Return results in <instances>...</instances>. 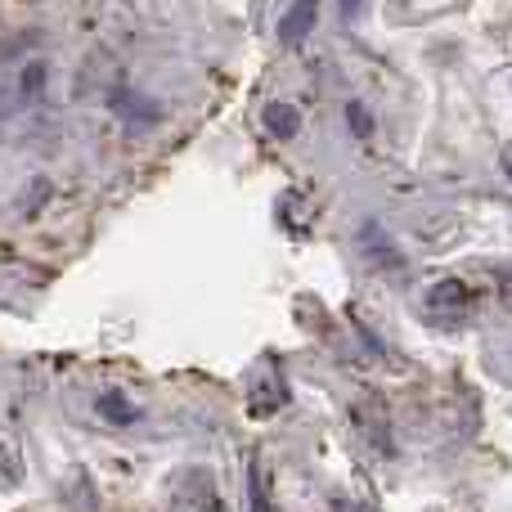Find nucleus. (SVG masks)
Listing matches in <instances>:
<instances>
[{"mask_svg":"<svg viewBox=\"0 0 512 512\" xmlns=\"http://www.w3.org/2000/svg\"><path fill=\"white\" fill-rule=\"evenodd\" d=\"M99 414H104L108 423H135V418H140V414H135V405H131V400H122V396H117V391H108V396H99Z\"/></svg>","mask_w":512,"mask_h":512,"instance_id":"423d86ee","label":"nucleus"},{"mask_svg":"<svg viewBox=\"0 0 512 512\" xmlns=\"http://www.w3.org/2000/svg\"><path fill=\"white\" fill-rule=\"evenodd\" d=\"M468 288H463L459 279H441L432 292H427V310H432V319H441V324H454V319L468 315Z\"/></svg>","mask_w":512,"mask_h":512,"instance_id":"f03ea898","label":"nucleus"},{"mask_svg":"<svg viewBox=\"0 0 512 512\" xmlns=\"http://www.w3.org/2000/svg\"><path fill=\"white\" fill-rule=\"evenodd\" d=\"M346 117H351V122H355V135H369V131H373L369 113H364V108H360V104H351V108H346Z\"/></svg>","mask_w":512,"mask_h":512,"instance_id":"6e6552de","label":"nucleus"},{"mask_svg":"<svg viewBox=\"0 0 512 512\" xmlns=\"http://www.w3.org/2000/svg\"><path fill=\"white\" fill-rule=\"evenodd\" d=\"M288 400V391H283V382H279V373L274 378H265V382H256L252 387V400H248V409H252V418H270L274 409Z\"/></svg>","mask_w":512,"mask_h":512,"instance_id":"20e7f679","label":"nucleus"},{"mask_svg":"<svg viewBox=\"0 0 512 512\" xmlns=\"http://www.w3.org/2000/svg\"><path fill=\"white\" fill-rule=\"evenodd\" d=\"M176 512H221V495H216V481L207 472H185L176 481V495H171Z\"/></svg>","mask_w":512,"mask_h":512,"instance_id":"f257e3e1","label":"nucleus"},{"mask_svg":"<svg viewBox=\"0 0 512 512\" xmlns=\"http://www.w3.org/2000/svg\"><path fill=\"white\" fill-rule=\"evenodd\" d=\"M315 14H319V0H292L288 14L279 18V41L283 45H301V36L315 27Z\"/></svg>","mask_w":512,"mask_h":512,"instance_id":"7ed1b4c3","label":"nucleus"},{"mask_svg":"<svg viewBox=\"0 0 512 512\" xmlns=\"http://www.w3.org/2000/svg\"><path fill=\"white\" fill-rule=\"evenodd\" d=\"M342 14L355 18V14H360V0H342Z\"/></svg>","mask_w":512,"mask_h":512,"instance_id":"9d476101","label":"nucleus"},{"mask_svg":"<svg viewBox=\"0 0 512 512\" xmlns=\"http://www.w3.org/2000/svg\"><path fill=\"white\" fill-rule=\"evenodd\" d=\"M248 495H252V512H270V499H265L261 472H256V468H252V486H248Z\"/></svg>","mask_w":512,"mask_h":512,"instance_id":"0eeeda50","label":"nucleus"},{"mask_svg":"<svg viewBox=\"0 0 512 512\" xmlns=\"http://www.w3.org/2000/svg\"><path fill=\"white\" fill-rule=\"evenodd\" d=\"M499 297H504V306L512 310V265L508 270H499Z\"/></svg>","mask_w":512,"mask_h":512,"instance_id":"1a4fd4ad","label":"nucleus"},{"mask_svg":"<svg viewBox=\"0 0 512 512\" xmlns=\"http://www.w3.org/2000/svg\"><path fill=\"white\" fill-rule=\"evenodd\" d=\"M508 176H512V153H508Z\"/></svg>","mask_w":512,"mask_h":512,"instance_id":"9b49d317","label":"nucleus"},{"mask_svg":"<svg viewBox=\"0 0 512 512\" xmlns=\"http://www.w3.org/2000/svg\"><path fill=\"white\" fill-rule=\"evenodd\" d=\"M265 126H270V135H279V140H292L297 126H301V113L288 108V104H270L265 108Z\"/></svg>","mask_w":512,"mask_h":512,"instance_id":"39448f33","label":"nucleus"}]
</instances>
